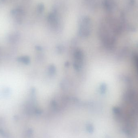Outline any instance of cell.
Segmentation results:
<instances>
[{
  "label": "cell",
  "mask_w": 138,
  "mask_h": 138,
  "mask_svg": "<svg viewBox=\"0 0 138 138\" xmlns=\"http://www.w3.org/2000/svg\"><path fill=\"white\" fill-rule=\"evenodd\" d=\"M44 6L42 4L40 5L39 6V11L42 12L44 10Z\"/></svg>",
  "instance_id": "4"
},
{
  "label": "cell",
  "mask_w": 138,
  "mask_h": 138,
  "mask_svg": "<svg viewBox=\"0 0 138 138\" xmlns=\"http://www.w3.org/2000/svg\"><path fill=\"white\" fill-rule=\"evenodd\" d=\"M90 20L88 17H85L83 19L80 25L79 34L83 37L88 36L90 33Z\"/></svg>",
  "instance_id": "1"
},
{
  "label": "cell",
  "mask_w": 138,
  "mask_h": 138,
  "mask_svg": "<svg viewBox=\"0 0 138 138\" xmlns=\"http://www.w3.org/2000/svg\"><path fill=\"white\" fill-rule=\"evenodd\" d=\"M105 6L107 10H111L112 8V5L109 0H105Z\"/></svg>",
  "instance_id": "3"
},
{
  "label": "cell",
  "mask_w": 138,
  "mask_h": 138,
  "mask_svg": "<svg viewBox=\"0 0 138 138\" xmlns=\"http://www.w3.org/2000/svg\"><path fill=\"white\" fill-rule=\"evenodd\" d=\"M83 59V55L81 51L80 50H76L75 53V66L76 69H79L81 67Z\"/></svg>",
  "instance_id": "2"
}]
</instances>
